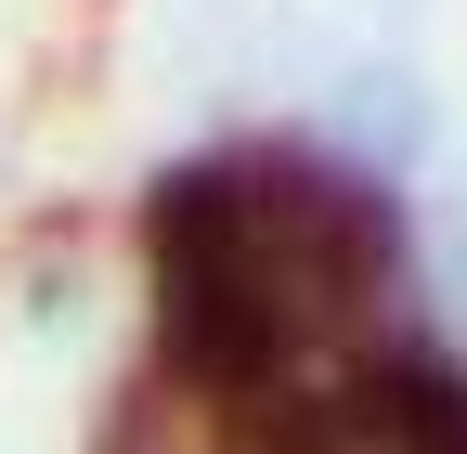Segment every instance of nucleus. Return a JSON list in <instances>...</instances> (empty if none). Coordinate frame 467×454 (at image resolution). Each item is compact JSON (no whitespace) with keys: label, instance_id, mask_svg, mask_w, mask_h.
<instances>
[{"label":"nucleus","instance_id":"obj_1","mask_svg":"<svg viewBox=\"0 0 467 454\" xmlns=\"http://www.w3.org/2000/svg\"><path fill=\"white\" fill-rule=\"evenodd\" d=\"M416 273V221L377 169L325 143H221L169 156L143 195V299H156V377L208 416H247L312 364L337 377L377 351L389 286Z\"/></svg>","mask_w":467,"mask_h":454},{"label":"nucleus","instance_id":"obj_2","mask_svg":"<svg viewBox=\"0 0 467 454\" xmlns=\"http://www.w3.org/2000/svg\"><path fill=\"white\" fill-rule=\"evenodd\" d=\"M221 454H467V364L429 337H377L337 377L221 416Z\"/></svg>","mask_w":467,"mask_h":454},{"label":"nucleus","instance_id":"obj_3","mask_svg":"<svg viewBox=\"0 0 467 454\" xmlns=\"http://www.w3.org/2000/svg\"><path fill=\"white\" fill-rule=\"evenodd\" d=\"M312 143H325V156H350V169H377V182L402 195V182L429 169V143H441V104H429V78H416V66H402V52L377 39V52H350V66L325 78Z\"/></svg>","mask_w":467,"mask_h":454},{"label":"nucleus","instance_id":"obj_4","mask_svg":"<svg viewBox=\"0 0 467 454\" xmlns=\"http://www.w3.org/2000/svg\"><path fill=\"white\" fill-rule=\"evenodd\" d=\"M91 454H182V403H169V377H130L104 403V428H91Z\"/></svg>","mask_w":467,"mask_h":454}]
</instances>
